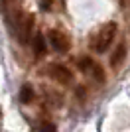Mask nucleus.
I'll use <instances>...</instances> for the list:
<instances>
[{"mask_svg": "<svg viewBox=\"0 0 130 132\" xmlns=\"http://www.w3.org/2000/svg\"><path fill=\"white\" fill-rule=\"evenodd\" d=\"M116 30H118V26H116L114 22H107V24H103V26H101L97 32L91 36V42H89L91 50L95 51V53H104V51L110 47V44L114 42Z\"/></svg>", "mask_w": 130, "mask_h": 132, "instance_id": "1", "label": "nucleus"}, {"mask_svg": "<svg viewBox=\"0 0 130 132\" xmlns=\"http://www.w3.org/2000/svg\"><path fill=\"white\" fill-rule=\"evenodd\" d=\"M45 73H47L53 81L61 83V85H71V83L75 81L73 71H71L67 65H63V63H51V65L45 69Z\"/></svg>", "mask_w": 130, "mask_h": 132, "instance_id": "2", "label": "nucleus"}, {"mask_svg": "<svg viewBox=\"0 0 130 132\" xmlns=\"http://www.w3.org/2000/svg\"><path fill=\"white\" fill-rule=\"evenodd\" d=\"M79 69H81L83 73H87V75H91V77L95 79L97 83H101V85L107 81L104 69L99 65L95 59H91V57H81V59H79Z\"/></svg>", "mask_w": 130, "mask_h": 132, "instance_id": "3", "label": "nucleus"}, {"mask_svg": "<svg viewBox=\"0 0 130 132\" xmlns=\"http://www.w3.org/2000/svg\"><path fill=\"white\" fill-rule=\"evenodd\" d=\"M47 44L51 45L55 51H59V53H65V51L71 50L69 36H67L65 32H61V30H57V28H53V30L47 32Z\"/></svg>", "mask_w": 130, "mask_h": 132, "instance_id": "4", "label": "nucleus"}, {"mask_svg": "<svg viewBox=\"0 0 130 132\" xmlns=\"http://www.w3.org/2000/svg\"><path fill=\"white\" fill-rule=\"evenodd\" d=\"M34 36V16L32 14H20L18 18V38L22 42H30Z\"/></svg>", "mask_w": 130, "mask_h": 132, "instance_id": "5", "label": "nucleus"}, {"mask_svg": "<svg viewBox=\"0 0 130 132\" xmlns=\"http://www.w3.org/2000/svg\"><path fill=\"white\" fill-rule=\"evenodd\" d=\"M32 47H34V53L36 55H45V51H47V42H45V38H43V34L36 32L32 36Z\"/></svg>", "mask_w": 130, "mask_h": 132, "instance_id": "6", "label": "nucleus"}, {"mask_svg": "<svg viewBox=\"0 0 130 132\" xmlns=\"http://www.w3.org/2000/svg\"><path fill=\"white\" fill-rule=\"evenodd\" d=\"M126 57V44H118V47L114 50V53L110 55V65L112 67H120V63Z\"/></svg>", "mask_w": 130, "mask_h": 132, "instance_id": "7", "label": "nucleus"}, {"mask_svg": "<svg viewBox=\"0 0 130 132\" xmlns=\"http://www.w3.org/2000/svg\"><path fill=\"white\" fill-rule=\"evenodd\" d=\"M32 97H34V89L30 87V85H22V89H20V101H22V103H30Z\"/></svg>", "mask_w": 130, "mask_h": 132, "instance_id": "8", "label": "nucleus"}, {"mask_svg": "<svg viewBox=\"0 0 130 132\" xmlns=\"http://www.w3.org/2000/svg\"><path fill=\"white\" fill-rule=\"evenodd\" d=\"M42 132H55V126L51 124V122L43 120V122H42Z\"/></svg>", "mask_w": 130, "mask_h": 132, "instance_id": "9", "label": "nucleus"}, {"mask_svg": "<svg viewBox=\"0 0 130 132\" xmlns=\"http://www.w3.org/2000/svg\"><path fill=\"white\" fill-rule=\"evenodd\" d=\"M51 4H53V0H42V8H43V10H49Z\"/></svg>", "mask_w": 130, "mask_h": 132, "instance_id": "10", "label": "nucleus"}, {"mask_svg": "<svg viewBox=\"0 0 130 132\" xmlns=\"http://www.w3.org/2000/svg\"><path fill=\"white\" fill-rule=\"evenodd\" d=\"M0 114H2V109H0Z\"/></svg>", "mask_w": 130, "mask_h": 132, "instance_id": "11", "label": "nucleus"}]
</instances>
